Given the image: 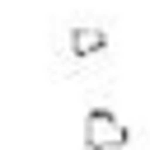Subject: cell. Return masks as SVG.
Wrapping results in <instances>:
<instances>
[{
  "label": "cell",
  "mask_w": 150,
  "mask_h": 150,
  "mask_svg": "<svg viewBox=\"0 0 150 150\" xmlns=\"http://www.w3.org/2000/svg\"><path fill=\"white\" fill-rule=\"evenodd\" d=\"M70 52H75V56L103 52V33H98V28H75V33H70Z\"/></svg>",
  "instance_id": "7a4b0ae2"
},
{
  "label": "cell",
  "mask_w": 150,
  "mask_h": 150,
  "mask_svg": "<svg viewBox=\"0 0 150 150\" xmlns=\"http://www.w3.org/2000/svg\"><path fill=\"white\" fill-rule=\"evenodd\" d=\"M127 141H131V131H127V122L112 108H94L84 117V145L89 150H122Z\"/></svg>",
  "instance_id": "6da1fadb"
}]
</instances>
